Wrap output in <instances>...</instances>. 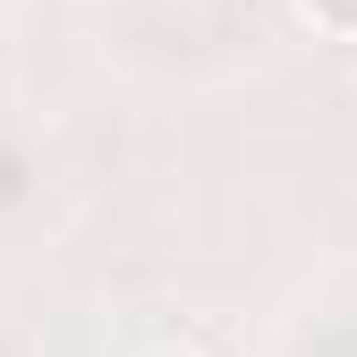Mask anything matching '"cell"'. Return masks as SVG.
I'll return each mask as SVG.
<instances>
[{
    "instance_id": "7a4b0ae2",
    "label": "cell",
    "mask_w": 357,
    "mask_h": 357,
    "mask_svg": "<svg viewBox=\"0 0 357 357\" xmlns=\"http://www.w3.org/2000/svg\"><path fill=\"white\" fill-rule=\"evenodd\" d=\"M153 357H188V349H153Z\"/></svg>"
},
{
    "instance_id": "6da1fadb",
    "label": "cell",
    "mask_w": 357,
    "mask_h": 357,
    "mask_svg": "<svg viewBox=\"0 0 357 357\" xmlns=\"http://www.w3.org/2000/svg\"><path fill=\"white\" fill-rule=\"evenodd\" d=\"M306 26H324V34H357V0H298Z\"/></svg>"
}]
</instances>
